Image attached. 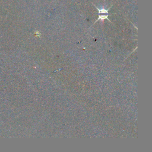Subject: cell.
I'll list each match as a JSON object with an SVG mask.
<instances>
[{
	"label": "cell",
	"mask_w": 152,
	"mask_h": 152,
	"mask_svg": "<svg viewBox=\"0 0 152 152\" xmlns=\"http://www.w3.org/2000/svg\"><path fill=\"white\" fill-rule=\"evenodd\" d=\"M93 5L96 7L97 9H98V11H99V18H98V19L97 20V21L99 20H103L105 19H108L109 21V19L108 18V16H109V13H108V11H109V10L111 8V7H110L109 8H108V9L106 10V9H105V8H98V7H97L96 5L93 4Z\"/></svg>",
	"instance_id": "cell-1"
}]
</instances>
